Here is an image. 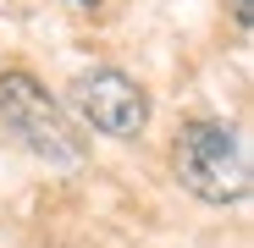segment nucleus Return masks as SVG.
Wrapping results in <instances>:
<instances>
[{"label": "nucleus", "mask_w": 254, "mask_h": 248, "mask_svg": "<svg viewBox=\"0 0 254 248\" xmlns=\"http://www.w3.org/2000/svg\"><path fill=\"white\" fill-rule=\"evenodd\" d=\"M238 6V28H254V17H249V0H232Z\"/></svg>", "instance_id": "4"}, {"label": "nucleus", "mask_w": 254, "mask_h": 248, "mask_svg": "<svg viewBox=\"0 0 254 248\" xmlns=\"http://www.w3.org/2000/svg\"><path fill=\"white\" fill-rule=\"evenodd\" d=\"M0 127H6V138H17L33 160L45 165H61V171H72V165L89 160V144H83L77 121L61 110V99L39 83L33 72L11 66L0 72Z\"/></svg>", "instance_id": "1"}, {"label": "nucleus", "mask_w": 254, "mask_h": 248, "mask_svg": "<svg viewBox=\"0 0 254 248\" xmlns=\"http://www.w3.org/2000/svg\"><path fill=\"white\" fill-rule=\"evenodd\" d=\"M72 6H94V0H72Z\"/></svg>", "instance_id": "5"}, {"label": "nucleus", "mask_w": 254, "mask_h": 248, "mask_svg": "<svg viewBox=\"0 0 254 248\" xmlns=\"http://www.w3.org/2000/svg\"><path fill=\"white\" fill-rule=\"evenodd\" d=\"M66 105H72V116L83 127H94L105 138H138L149 127V94L127 72H116V66L77 72L72 89H66Z\"/></svg>", "instance_id": "3"}, {"label": "nucleus", "mask_w": 254, "mask_h": 248, "mask_svg": "<svg viewBox=\"0 0 254 248\" xmlns=\"http://www.w3.org/2000/svg\"><path fill=\"white\" fill-rule=\"evenodd\" d=\"M172 171L204 204H243L249 198V160L221 121H204V116L183 121L177 144H172Z\"/></svg>", "instance_id": "2"}]
</instances>
